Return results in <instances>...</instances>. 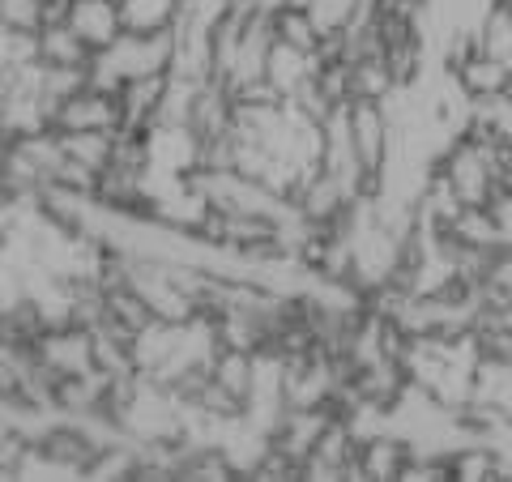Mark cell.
Masks as SVG:
<instances>
[{"label": "cell", "instance_id": "1", "mask_svg": "<svg viewBox=\"0 0 512 482\" xmlns=\"http://www.w3.org/2000/svg\"><path fill=\"white\" fill-rule=\"evenodd\" d=\"M128 30H171L180 0H120Z\"/></svg>", "mask_w": 512, "mask_h": 482}]
</instances>
